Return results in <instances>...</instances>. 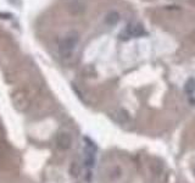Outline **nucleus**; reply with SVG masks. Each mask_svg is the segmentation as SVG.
I'll list each match as a JSON object with an SVG mask.
<instances>
[{
    "instance_id": "1",
    "label": "nucleus",
    "mask_w": 195,
    "mask_h": 183,
    "mask_svg": "<svg viewBox=\"0 0 195 183\" xmlns=\"http://www.w3.org/2000/svg\"><path fill=\"white\" fill-rule=\"evenodd\" d=\"M79 42V37L76 32H70L66 35H63L59 42V53L63 59H69L77 48V44Z\"/></svg>"
},
{
    "instance_id": "2",
    "label": "nucleus",
    "mask_w": 195,
    "mask_h": 183,
    "mask_svg": "<svg viewBox=\"0 0 195 183\" xmlns=\"http://www.w3.org/2000/svg\"><path fill=\"white\" fill-rule=\"evenodd\" d=\"M56 146L61 150H67L72 145V137L69 132H59L55 137Z\"/></svg>"
},
{
    "instance_id": "3",
    "label": "nucleus",
    "mask_w": 195,
    "mask_h": 183,
    "mask_svg": "<svg viewBox=\"0 0 195 183\" xmlns=\"http://www.w3.org/2000/svg\"><path fill=\"white\" fill-rule=\"evenodd\" d=\"M144 34H146V32H145L143 25L140 23H130L126 28L127 38H129V37H142Z\"/></svg>"
},
{
    "instance_id": "4",
    "label": "nucleus",
    "mask_w": 195,
    "mask_h": 183,
    "mask_svg": "<svg viewBox=\"0 0 195 183\" xmlns=\"http://www.w3.org/2000/svg\"><path fill=\"white\" fill-rule=\"evenodd\" d=\"M13 104H15V108L19 110V111H25V110L28 108V100L26 99V97H22L20 94L16 95Z\"/></svg>"
},
{
    "instance_id": "5",
    "label": "nucleus",
    "mask_w": 195,
    "mask_h": 183,
    "mask_svg": "<svg viewBox=\"0 0 195 183\" xmlns=\"http://www.w3.org/2000/svg\"><path fill=\"white\" fill-rule=\"evenodd\" d=\"M118 21H120V15L117 12H115V11L107 13L106 17H105V22H106L107 25H110V26L116 25Z\"/></svg>"
},
{
    "instance_id": "6",
    "label": "nucleus",
    "mask_w": 195,
    "mask_h": 183,
    "mask_svg": "<svg viewBox=\"0 0 195 183\" xmlns=\"http://www.w3.org/2000/svg\"><path fill=\"white\" fill-rule=\"evenodd\" d=\"M70 175H71V177H73V178H78L79 177V175H81V166H79V164L77 161H73L71 164V166H70Z\"/></svg>"
},
{
    "instance_id": "7",
    "label": "nucleus",
    "mask_w": 195,
    "mask_h": 183,
    "mask_svg": "<svg viewBox=\"0 0 195 183\" xmlns=\"http://www.w3.org/2000/svg\"><path fill=\"white\" fill-rule=\"evenodd\" d=\"M185 92H187L188 94H193L194 90H195V79L194 78H189L188 82L185 83Z\"/></svg>"
},
{
    "instance_id": "8",
    "label": "nucleus",
    "mask_w": 195,
    "mask_h": 183,
    "mask_svg": "<svg viewBox=\"0 0 195 183\" xmlns=\"http://www.w3.org/2000/svg\"><path fill=\"white\" fill-rule=\"evenodd\" d=\"M0 16H3L1 18H10L11 17L10 13H1V12H0Z\"/></svg>"
}]
</instances>
